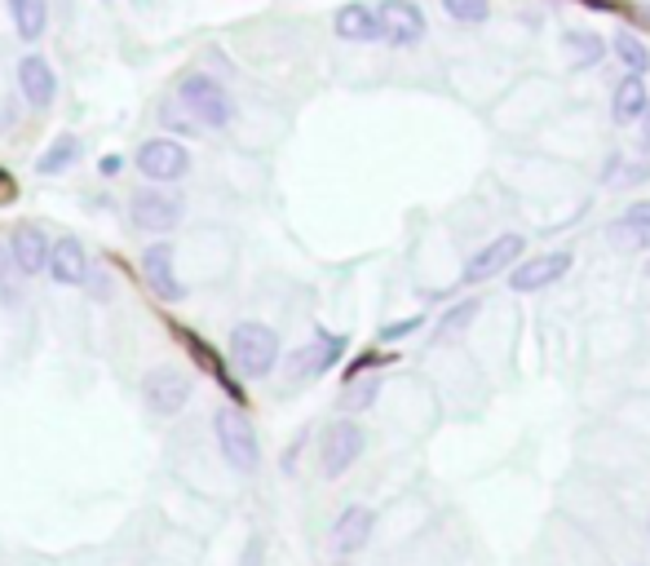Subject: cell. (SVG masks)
Wrapping results in <instances>:
<instances>
[{
    "label": "cell",
    "instance_id": "cell-1",
    "mask_svg": "<svg viewBox=\"0 0 650 566\" xmlns=\"http://www.w3.org/2000/svg\"><path fill=\"white\" fill-rule=\"evenodd\" d=\"M177 102L199 120V129H226L235 120V102L226 94V85L208 72H191L177 85Z\"/></svg>",
    "mask_w": 650,
    "mask_h": 566
},
{
    "label": "cell",
    "instance_id": "cell-2",
    "mask_svg": "<svg viewBox=\"0 0 650 566\" xmlns=\"http://www.w3.org/2000/svg\"><path fill=\"white\" fill-rule=\"evenodd\" d=\"M230 363H235L243 377H252V381L270 377L274 363H279V337H274V328L252 324V319L239 324V328L230 333Z\"/></svg>",
    "mask_w": 650,
    "mask_h": 566
},
{
    "label": "cell",
    "instance_id": "cell-3",
    "mask_svg": "<svg viewBox=\"0 0 650 566\" xmlns=\"http://www.w3.org/2000/svg\"><path fill=\"white\" fill-rule=\"evenodd\" d=\"M213 425H217V447H221L226 465L239 469V474H257L261 447H257V429L248 425L243 407H221V412L213 416Z\"/></svg>",
    "mask_w": 650,
    "mask_h": 566
},
{
    "label": "cell",
    "instance_id": "cell-4",
    "mask_svg": "<svg viewBox=\"0 0 650 566\" xmlns=\"http://www.w3.org/2000/svg\"><path fill=\"white\" fill-rule=\"evenodd\" d=\"M522 252H527V239L522 235H496V239H487L483 248H474L469 252V261L461 265V283L469 289V283H487V279H500L505 270H513L518 261H522Z\"/></svg>",
    "mask_w": 650,
    "mask_h": 566
},
{
    "label": "cell",
    "instance_id": "cell-5",
    "mask_svg": "<svg viewBox=\"0 0 650 566\" xmlns=\"http://www.w3.org/2000/svg\"><path fill=\"white\" fill-rule=\"evenodd\" d=\"M575 257L566 248H549V252H535V257H522L513 270H509V289L513 293H544L553 283H562L571 274Z\"/></svg>",
    "mask_w": 650,
    "mask_h": 566
},
{
    "label": "cell",
    "instance_id": "cell-6",
    "mask_svg": "<svg viewBox=\"0 0 650 566\" xmlns=\"http://www.w3.org/2000/svg\"><path fill=\"white\" fill-rule=\"evenodd\" d=\"M368 447V434L364 425L355 421H333L318 438V460H323V478H342Z\"/></svg>",
    "mask_w": 650,
    "mask_h": 566
},
{
    "label": "cell",
    "instance_id": "cell-7",
    "mask_svg": "<svg viewBox=\"0 0 650 566\" xmlns=\"http://www.w3.org/2000/svg\"><path fill=\"white\" fill-rule=\"evenodd\" d=\"M191 377L182 372V368H173V363H160V368H151L147 377H142V399H147V407L151 412H160V416H177L186 403H191Z\"/></svg>",
    "mask_w": 650,
    "mask_h": 566
},
{
    "label": "cell",
    "instance_id": "cell-8",
    "mask_svg": "<svg viewBox=\"0 0 650 566\" xmlns=\"http://www.w3.org/2000/svg\"><path fill=\"white\" fill-rule=\"evenodd\" d=\"M342 355H346V337L318 333L310 346H301V350H292V355H288L283 372H288V381H292V385H301V381H314V377H323L328 368H337V359H342Z\"/></svg>",
    "mask_w": 650,
    "mask_h": 566
},
{
    "label": "cell",
    "instance_id": "cell-9",
    "mask_svg": "<svg viewBox=\"0 0 650 566\" xmlns=\"http://www.w3.org/2000/svg\"><path fill=\"white\" fill-rule=\"evenodd\" d=\"M138 168L142 177H151L155 186H169V182H182L186 168H191V155L177 138H151L138 146Z\"/></svg>",
    "mask_w": 650,
    "mask_h": 566
},
{
    "label": "cell",
    "instance_id": "cell-10",
    "mask_svg": "<svg viewBox=\"0 0 650 566\" xmlns=\"http://www.w3.org/2000/svg\"><path fill=\"white\" fill-rule=\"evenodd\" d=\"M377 19H381V41H390L394 50H412L425 41V14L416 0H381L377 6Z\"/></svg>",
    "mask_w": 650,
    "mask_h": 566
},
{
    "label": "cell",
    "instance_id": "cell-11",
    "mask_svg": "<svg viewBox=\"0 0 650 566\" xmlns=\"http://www.w3.org/2000/svg\"><path fill=\"white\" fill-rule=\"evenodd\" d=\"M129 213H133V226H142V230H155V235H164V230H173V226L182 221L186 204H182L177 195H169V191L151 186V191H138V195L129 199Z\"/></svg>",
    "mask_w": 650,
    "mask_h": 566
},
{
    "label": "cell",
    "instance_id": "cell-12",
    "mask_svg": "<svg viewBox=\"0 0 650 566\" xmlns=\"http://www.w3.org/2000/svg\"><path fill=\"white\" fill-rule=\"evenodd\" d=\"M142 270H147V283H151V293L164 297V302H182L186 297V283L177 279V265H173V243H151L142 252Z\"/></svg>",
    "mask_w": 650,
    "mask_h": 566
},
{
    "label": "cell",
    "instance_id": "cell-13",
    "mask_svg": "<svg viewBox=\"0 0 650 566\" xmlns=\"http://www.w3.org/2000/svg\"><path fill=\"white\" fill-rule=\"evenodd\" d=\"M606 243L619 252H641L650 248V199L628 204L610 226H606Z\"/></svg>",
    "mask_w": 650,
    "mask_h": 566
},
{
    "label": "cell",
    "instance_id": "cell-14",
    "mask_svg": "<svg viewBox=\"0 0 650 566\" xmlns=\"http://www.w3.org/2000/svg\"><path fill=\"white\" fill-rule=\"evenodd\" d=\"M372 531H377V513H372L368 504H350V509H342V518L333 522V548H337L342 557H350V553L368 548Z\"/></svg>",
    "mask_w": 650,
    "mask_h": 566
},
{
    "label": "cell",
    "instance_id": "cell-15",
    "mask_svg": "<svg viewBox=\"0 0 650 566\" xmlns=\"http://www.w3.org/2000/svg\"><path fill=\"white\" fill-rule=\"evenodd\" d=\"M19 89H23L28 107L45 111V107H54V94H58V76H54V67H50V63H45L41 54H28V58L19 63Z\"/></svg>",
    "mask_w": 650,
    "mask_h": 566
},
{
    "label": "cell",
    "instance_id": "cell-16",
    "mask_svg": "<svg viewBox=\"0 0 650 566\" xmlns=\"http://www.w3.org/2000/svg\"><path fill=\"white\" fill-rule=\"evenodd\" d=\"M50 274L58 279V283H67V289H80V283H89V257H85V248H80V239L76 235H63L58 243H54V252H50Z\"/></svg>",
    "mask_w": 650,
    "mask_h": 566
},
{
    "label": "cell",
    "instance_id": "cell-17",
    "mask_svg": "<svg viewBox=\"0 0 650 566\" xmlns=\"http://www.w3.org/2000/svg\"><path fill=\"white\" fill-rule=\"evenodd\" d=\"M177 337H182V346L191 350V359H195V363H199V368H204V372H208V377H213V381H217V385H221V390H226V394H230V399L243 407V390H239V381L226 372L221 355H217V350H213V346H208L199 333H191V328H177Z\"/></svg>",
    "mask_w": 650,
    "mask_h": 566
},
{
    "label": "cell",
    "instance_id": "cell-18",
    "mask_svg": "<svg viewBox=\"0 0 650 566\" xmlns=\"http://www.w3.org/2000/svg\"><path fill=\"white\" fill-rule=\"evenodd\" d=\"M333 28H337L342 41H355V45L381 41V19H377L372 6H364V0H350V6H342L337 19H333Z\"/></svg>",
    "mask_w": 650,
    "mask_h": 566
},
{
    "label": "cell",
    "instance_id": "cell-19",
    "mask_svg": "<svg viewBox=\"0 0 650 566\" xmlns=\"http://www.w3.org/2000/svg\"><path fill=\"white\" fill-rule=\"evenodd\" d=\"M10 252H14V265L32 279V274H41L45 265H50V252H54V243L45 239V230L41 226H19L14 230V243H10Z\"/></svg>",
    "mask_w": 650,
    "mask_h": 566
},
{
    "label": "cell",
    "instance_id": "cell-20",
    "mask_svg": "<svg viewBox=\"0 0 650 566\" xmlns=\"http://www.w3.org/2000/svg\"><path fill=\"white\" fill-rule=\"evenodd\" d=\"M650 107V94H646V76H624L610 94V120L615 124H637Z\"/></svg>",
    "mask_w": 650,
    "mask_h": 566
},
{
    "label": "cell",
    "instance_id": "cell-21",
    "mask_svg": "<svg viewBox=\"0 0 650 566\" xmlns=\"http://www.w3.org/2000/svg\"><path fill=\"white\" fill-rule=\"evenodd\" d=\"M10 6V19H14V32L23 41H41L45 28H50V0H6Z\"/></svg>",
    "mask_w": 650,
    "mask_h": 566
},
{
    "label": "cell",
    "instance_id": "cell-22",
    "mask_svg": "<svg viewBox=\"0 0 650 566\" xmlns=\"http://www.w3.org/2000/svg\"><path fill=\"white\" fill-rule=\"evenodd\" d=\"M562 50H566V63L575 72H588V67H597L606 58V41L597 32H566L562 36Z\"/></svg>",
    "mask_w": 650,
    "mask_h": 566
},
{
    "label": "cell",
    "instance_id": "cell-23",
    "mask_svg": "<svg viewBox=\"0 0 650 566\" xmlns=\"http://www.w3.org/2000/svg\"><path fill=\"white\" fill-rule=\"evenodd\" d=\"M610 54L624 63L628 76H646V72H650V50H646L637 36H628V32H619V36L610 41Z\"/></svg>",
    "mask_w": 650,
    "mask_h": 566
},
{
    "label": "cell",
    "instance_id": "cell-24",
    "mask_svg": "<svg viewBox=\"0 0 650 566\" xmlns=\"http://www.w3.org/2000/svg\"><path fill=\"white\" fill-rule=\"evenodd\" d=\"M474 315H478V297H469V302H456L438 324H434V341H452V337H461L469 324H474Z\"/></svg>",
    "mask_w": 650,
    "mask_h": 566
},
{
    "label": "cell",
    "instance_id": "cell-25",
    "mask_svg": "<svg viewBox=\"0 0 650 566\" xmlns=\"http://www.w3.org/2000/svg\"><path fill=\"white\" fill-rule=\"evenodd\" d=\"M76 160H80V142H76L72 133H63V138H58V142H54V146H50V151L41 155V164H36V168H41L45 177H54V173L72 168Z\"/></svg>",
    "mask_w": 650,
    "mask_h": 566
},
{
    "label": "cell",
    "instance_id": "cell-26",
    "mask_svg": "<svg viewBox=\"0 0 650 566\" xmlns=\"http://www.w3.org/2000/svg\"><path fill=\"white\" fill-rule=\"evenodd\" d=\"M377 394H381V377H355V381H346L342 407L346 412H368L377 403Z\"/></svg>",
    "mask_w": 650,
    "mask_h": 566
},
{
    "label": "cell",
    "instance_id": "cell-27",
    "mask_svg": "<svg viewBox=\"0 0 650 566\" xmlns=\"http://www.w3.org/2000/svg\"><path fill=\"white\" fill-rule=\"evenodd\" d=\"M443 10H447V19H456L465 28H478V23L491 19V0H443Z\"/></svg>",
    "mask_w": 650,
    "mask_h": 566
},
{
    "label": "cell",
    "instance_id": "cell-28",
    "mask_svg": "<svg viewBox=\"0 0 650 566\" xmlns=\"http://www.w3.org/2000/svg\"><path fill=\"white\" fill-rule=\"evenodd\" d=\"M160 120H164V129H169V133H204V129H199V120H195V116H191L177 98L160 107Z\"/></svg>",
    "mask_w": 650,
    "mask_h": 566
},
{
    "label": "cell",
    "instance_id": "cell-29",
    "mask_svg": "<svg viewBox=\"0 0 650 566\" xmlns=\"http://www.w3.org/2000/svg\"><path fill=\"white\" fill-rule=\"evenodd\" d=\"M425 328V319H408V324H390V328H381V337L386 341H399V337H412V333H421Z\"/></svg>",
    "mask_w": 650,
    "mask_h": 566
},
{
    "label": "cell",
    "instance_id": "cell-30",
    "mask_svg": "<svg viewBox=\"0 0 650 566\" xmlns=\"http://www.w3.org/2000/svg\"><path fill=\"white\" fill-rule=\"evenodd\" d=\"M19 195V186H14V177L6 173V168H0V204H10Z\"/></svg>",
    "mask_w": 650,
    "mask_h": 566
},
{
    "label": "cell",
    "instance_id": "cell-31",
    "mask_svg": "<svg viewBox=\"0 0 650 566\" xmlns=\"http://www.w3.org/2000/svg\"><path fill=\"white\" fill-rule=\"evenodd\" d=\"M579 6H588V10H602V14H615V10H619V0H579Z\"/></svg>",
    "mask_w": 650,
    "mask_h": 566
},
{
    "label": "cell",
    "instance_id": "cell-32",
    "mask_svg": "<svg viewBox=\"0 0 650 566\" xmlns=\"http://www.w3.org/2000/svg\"><path fill=\"white\" fill-rule=\"evenodd\" d=\"M637 129H641V151H650V107H646V116L637 120Z\"/></svg>",
    "mask_w": 650,
    "mask_h": 566
},
{
    "label": "cell",
    "instance_id": "cell-33",
    "mask_svg": "<svg viewBox=\"0 0 650 566\" xmlns=\"http://www.w3.org/2000/svg\"><path fill=\"white\" fill-rule=\"evenodd\" d=\"M120 168H124V160H120V155H107V160H102V173H107V177H116Z\"/></svg>",
    "mask_w": 650,
    "mask_h": 566
},
{
    "label": "cell",
    "instance_id": "cell-34",
    "mask_svg": "<svg viewBox=\"0 0 650 566\" xmlns=\"http://www.w3.org/2000/svg\"><path fill=\"white\" fill-rule=\"evenodd\" d=\"M257 562H261V540L248 544V562H243V566H257Z\"/></svg>",
    "mask_w": 650,
    "mask_h": 566
},
{
    "label": "cell",
    "instance_id": "cell-35",
    "mask_svg": "<svg viewBox=\"0 0 650 566\" xmlns=\"http://www.w3.org/2000/svg\"><path fill=\"white\" fill-rule=\"evenodd\" d=\"M10 257H14L10 248H0V283H6V270H10Z\"/></svg>",
    "mask_w": 650,
    "mask_h": 566
},
{
    "label": "cell",
    "instance_id": "cell-36",
    "mask_svg": "<svg viewBox=\"0 0 650 566\" xmlns=\"http://www.w3.org/2000/svg\"><path fill=\"white\" fill-rule=\"evenodd\" d=\"M632 19H637L641 28H650V6H646V10H632Z\"/></svg>",
    "mask_w": 650,
    "mask_h": 566
},
{
    "label": "cell",
    "instance_id": "cell-37",
    "mask_svg": "<svg viewBox=\"0 0 650 566\" xmlns=\"http://www.w3.org/2000/svg\"><path fill=\"white\" fill-rule=\"evenodd\" d=\"M646 279H650V257H646Z\"/></svg>",
    "mask_w": 650,
    "mask_h": 566
}]
</instances>
